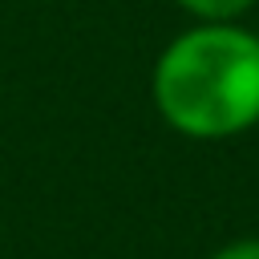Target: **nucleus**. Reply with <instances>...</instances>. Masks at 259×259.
I'll return each instance as SVG.
<instances>
[{
    "mask_svg": "<svg viewBox=\"0 0 259 259\" xmlns=\"http://www.w3.org/2000/svg\"><path fill=\"white\" fill-rule=\"evenodd\" d=\"M154 113L186 142H231L259 125V32L243 20H194L150 69Z\"/></svg>",
    "mask_w": 259,
    "mask_h": 259,
    "instance_id": "f257e3e1",
    "label": "nucleus"
},
{
    "mask_svg": "<svg viewBox=\"0 0 259 259\" xmlns=\"http://www.w3.org/2000/svg\"><path fill=\"white\" fill-rule=\"evenodd\" d=\"M190 20H243L259 0H174Z\"/></svg>",
    "mask_w": 259,
    "mask_h": 259,
    "instance_id": "f03ea898",
    "label": "nucleus"
},
{
    "mask_svg": "<svg viewBox=\"0 0 259 259\" xmlns=\"http://www.w3.org/2000/svg\"><path fill=\"white\" fill-rule=\"evenodd\" d=\"M206 259H259V235L227 239V243H223V247H214Z\"/></svg>",
    "mask_w": 259,
    "mask_h": 259,
    "instance_id": "7ed1b4c3",
    "label": "nucleus"
}]
</instances>
